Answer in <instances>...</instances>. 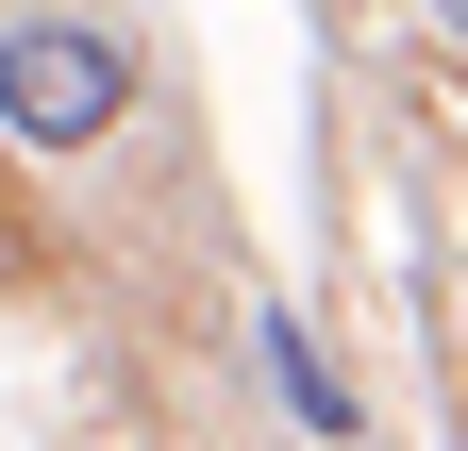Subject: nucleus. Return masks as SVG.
Listing matches in <instances>:
<instances>
[{
  "label": "nucleus",
  "mask_w": 468,
  "mask_h": 451,
  "mask_svg": "<svg viewBox=\"0 0 468 451\" xmlns=\"http://www.w3.org/2000/svg\"><path fill=\"white\" fill-rule=\"evenodd\" d=\"M134 118V50L84 34V17H17L0 34V134L17 151H101Z\"/></svg>",
  "instance_id": "obj_1"
},
{
  "label": "nucleus",
  "mask_w": 468,
  "mask_h": 451,
  "mask_svg": "<svg viewBox=\"0 0 468 451\" xmlns=\"http://www.w3.org/2000/svg\"><path fill=\"white\" fill-rule=\"evenodd\" d=\"M268 384H284V418H302V435H351V384L318 368V334H302V318H268Z\"/></svg>",
  "instance_id": "obj_2"
},
{
  "label": "nucleus",
  "mask_w": 468,
  "mask_h": 451,
  "mask_svg": "<svg viewBox=\"0 0 468 451\" xmlns=\"http://www.w3.org/2000/svg\"><path fill=\"white\" fill-rule=\"evenodd\" d=\"M452 34H468V0H452Z\"/></svg>",
  "instance_id": "obj_3"
}]
</instances>
